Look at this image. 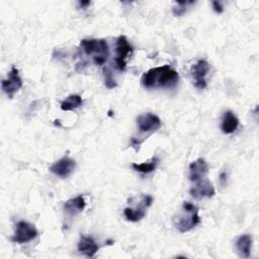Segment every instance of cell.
Masks as SVG:
<instances>
[{"instance_id":"13","label":"cell","mask_w":259,"mask_h":259,"mask_svg":"<svg viewBox=\"0 0 259 259\" xmlns=\"http://www.w3.org/2000/svg\"><path fill=\"white\" fill-rule=\"evenodd\" d=\"M99 249V246L96 244V242L93 240V238L81 235L80 240L78 243V251L85 256L92 258L97 253Z\"/></svg>"},{"instance_id":"12","label":"cell","mask_w":259,"mask_h":259,"mask_svg":"<svg viewBox=\"0 0 259 259\" xmlns=\"http://www.w3.org/2000/svg\"><path fill=\"white\" fill-rule=\"evenodd\" d=\"M208 173V164L202 158H198L189 165V179L197 182Z\"/></svg>"},{"instance_id":"20","label":"cell","mask_w":259,"mask_h":259,"mask_svg":"<svg viewBox=\"0 0 259 259\" xmlns=\"http://www.w3.org/2000/svg\"><path fill=\"white\" fill-rule=\"evenodd\" d=\"M103 75H104V84L108 89L116 87V82L112 77V73L108 68L103 69Z\"/></svg>"},{"instance_id":"5","label":"cell","mask_w":259,"mask_h":259,"mask_svg":"<svg viewBox=\"0 0 259 259\" xmlns=\"http://www.w3.org/2000/svg\"><path fill=\"white\" fill-rule=\"evenodd\" d=\"M37 230L35 227L25 221H20L16 224L14 235L11 237V241L14 243L22 244L33 240L37 236Z\"/></svg>"},{"instance_id":"9","label":"cell","mask_w":259,"mask_h":259,"mask_svg":"<svg viewBox=\"0 0 259 259\" xmlns=\"http://www.w3.org/2000/svg\"><path fill=\"white\" fill-rule=\"evenodd\" d=\"M137 124L140 133L152 134L160 128L161 119L156 114L148 112L137 117Z\"/></svg>"},{"instance_id":"21","label":"cell","mask_w":259,"mask_h":259,"mask_svg":"<svg viewBox=\"0 0 259 259\" xmlns=\"http://www.w3.org/2000/svg\"><path fill=\"white\" fill-rule=\"evenodd\" d=\"M211 5H212V8L213 10L217 12V13H222L224 11V7H223V4L221 1H212L211 2Z\"/></svg>"},{"instance_id":"1","label":"cell","mask_w":259,"mask_h":259,"mask_svg":"<svg viewBox=\"0 0 259 259\" xmlns=\"http://www.w3.org/2000/svg\"><path fill=\"white\" fill-rule=\"evenodd\" d=\"M179 80V75L169 65L152 68L146 71L142 78L141 84L144 88H174Z\"/></svg>"},{"instance_id":"16","label":"cell","mask_w":259,"mask_h":259,"mask_svg":"<svg viewBox=\"0 0 259 259\" xmlns=\"http://www.w3.org/2000/svg\"><path fill=\"white\" fill-rule=\"evenodd\" d=\"M239 125L238 117L231 111L228 110L224 113L221 128L224 134H233Z\"/></svg>"},{"instance_id":"7","label":"cell","mask_w":259,"mask_h":259,"mask_svg":"<svg viewBox=\"0 0 259 259\" xmlns=\"http://www.w3.org/2000/svg\"><path fill=\"white\" fill-rule=\"evenodd\" d=\"M22 86V80L18 74V70L16 67L12 66L8 76L6 79H3L1 82V88L4 93L9 98H12L13 95L21 88Z\"/></svg>"},{"instance_id":"22","label":"cell","mask_w":259,"mask_h":259,"mask_svg":"<svg viewBox=\"0 0 259 259\" xmlns=\"http://www.w3.org/2000/svg\"><path fill=\"white\" fill-rule=\"evenodd\" d=\"M219 178H220V183H221V185H222V186H226V185H227V182H228V174H227V172H225V171L221 172Z\"/></svg>"},{"instance_id":"11","label":"cell","mask_w":259,"mask_h":259,"mask_svg":"<svg viewBox=\"0 0 259 259\" xmlns=\"http://www.w3.org/2000/svg\"><path fill=\"white\" fill-rule=\"evenodd\" d=\"M75 166H76L75 161L69 158L68 156H66L61 158L54 164H52L50 167V171L58 177L66 178L73 172V170L75 169Z\"/></svg>"},{"instance_id":"4","label":"cell","mask_w":259,"mask_h":259,"mask_svg":"<svg viewBox=\"0 0 259 259\" xmlns=\"http://www.w3.org/2000/svg\"><path fill=\"white\" fill-rule=\"evenodd\" d=\"M133 47L128 44L126 36L119 35L116 39L115 47V60L114 66L118 71H124L126 66V59L132 55Z\"/></svg>"},{"instance_id":"8","label":"cell","mask_w":259,"mask_h":259,"mask_svg":"<svg viewBox=\"0 0 259 259\" xmlns=\"http://www.w3.org/2000/svg\"><path fill=\"white\" fill-rule=\"evenodd\" d=\"M209 63L206 60H199L197 63L191 66L190 73L193 79L194 86L198 89H204L207 85L205 76L209 71Z\"/></svg>"},{"instance_id":"18","label":"cell","mask_w":259,"mask_h":259,"mask_svg":"<svg viewBox=\"0 0 259 259\" xmlns=\"http://www.w3.org/2000/svg\"><path fill=\"white\" fill-rule=\"evenodd\" d=\"M159 163V159L157 157H153L152 160L150 162H146V163H133L132 164V167L134 168V170H136L137 172H140V173H143V174H148V173H151L153 172L157 165Z\"/></svg>"},{"instance_id":"14","label":"cell","mask_w":259,"mask_h":259,"mask_svg":"<svg viewBox=\"0 0 259 259\" xmlns=\"http://www.w3.org/2000/svg\"><path fill=\"white\" fill-rule=\"evenodd\" d=\"M86 206V201L83 197V195H78L74 198L68 199L64 203V210L67 215L69 217H75L79 212H81Z\"/></svg>"},{"instance_id":"2","label":"cell","mask_w":259,"mask_h":259,"mask_svg":"<svg viewBox=\"0 0 259 259\" xmlns=\"http://www.w3.org/2000/svg\"><path fill=\"white\" fill-rule=\"evenodd\" d=\"M199 223L200 218L198 215V207L189 201H184L180 212L173 218L174 227L180 233L189 232Z\"/></svg>"},{"instance_id":"23","label":"cell","mask_w":259,"mask_h":259,"mask_svg":"<svg viewBox=\"0 0 259 259\" xmlns=\"http://www.w3.org/2000/svg\"><path fill=\"white\" fill-rule=\"evenodd\" d=\"M79 5L82 8H86L88 5H90V1H79Z\"/></svg>"},{"instance_id":"19","label":"cell","mask_w":259,"mask_h":259,"mask_svg":"<svg viewBox=\"0 0 259 259\" xmlns=\"http://www.w3.org/2000/svg\"><path fill=\"white\" fill-rule=\"evenodd\" d=\"M176 5L173 6L172 12L175 16H181L183 15L187 10V5H191L194 3V1H176Z\"/></svg>"},{"instance_id":"15","label":"cell","mask_w":259,"mask_h":259,"mask_svg":"<svg viewBox=\"0 0 259 259\" xmlns=\"http://www.w3.org/2000/svg\"><path fill=\"white\" fill-rule=\"evenodd\" d=\"M236 252L241 258H249L252 247V238L250 235H241L236 239L235 242Z\"/></svg>"},{"instance_id":"6","label":"cell","mask_w":259,"mask_h":259,"mask_svg":"<svg viewBox=\"0 0 259 259\" xmlns=\"http://www.w3.org/2000/svg\"><path fill=\"white\" fill-rule=\"evenodd\" d=\"M153 197L151 195H142L141 201L139 202V206L136 207H125L123 209V214L125 219L130 222H139L141 221L147 212L148 207L152 204Z\"/></svg>"},{"instance_id":"17","label":"cell","mask_w":259,"mask_h":259,"mask_svg":"<svg viewBox=\"0 0 259 259\" xmlns=\"http://www.w3.org/2000/svg\"><path fill=\"white\" fill-rule=\"evenodd\" d=\"M83 103V100L80 95L77 94H71L69 95L64 101L61 103V109L64 111H69V110H74L78 107H80Z\"/></svg>"},{"instance_id":"10","label":"cell","mask_w":259,"mask_h":259,"mask_svg":"<svg viewBox=\"0 0 259 259\" xmlns=\"http://www.w3.org/2000/svg\"><path fill=\"white\" fill-rule=\"evenodd\" d=\"M189 194L195 199L210 198L215 194V189L209 180L201 179L189 190Z\"/></svg>"},{"instance_id":"3","label":"cell","mask_w":259,"mask_h":259,"mask_svg":"<svg viewBox=\"0 0 259 259\" xmlns=\"http://www.w3.org/2000/svg\"><path fill=\"white\" fill-rule=\"evenodd\" d=\"M80 50L86 55L91 56L92 61L95 65H103L109 56L108 45L105 39L97 38H85L80 41Z\"/></svg>"}]
</instances>
